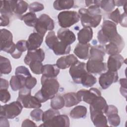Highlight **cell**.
<instances>
[{
	"label": "cell",
	"mask_w": 127,
	"mask_h": 127,
	"mask_svg": "<svg viewBox=\"0 0 127 127\" xmlns=\"http://www.w3.org/2000/svg\"><path fill=\"white\" fill-rule=\"evenodd\" d=\"M70 45H68L62 41H59L52 49L54 53L56 55H64L70 53Z\"/></svg>",
	"instance_id": "83f0119b"
},
{
	"label": "cell",
	"mask_w": 127,
	"mask_h": 127,
	"mask_svg": "<svg viewBox=\"0 0 127 127\" xmlns=\"http://www.w3.org/2000/svg\"><path fill=\"white\" fill-rule=\"evenodd\" d=\"M87 72L86 64L78 61L70 66L69 74L73 81L77 84H80V79L82 76Z\"/></svg>",
	"instance_id": "9c48e42d"
},
{
	"label": "cell",
	"mask_w": 127,
	"mask_h": 127,
	"mask_svg": "<svg viewBox=\"0 0 127 127\" xmlns=\"http://www.w3.org/2000/svg\"><path fill=\"white\" fill-rule=\"evenodd\" d=\"M0 33V51L11 55L16 50V44L12 41V33L6 29H1Z\"/></svg>",
	"instance_id": "52a82bcc"
},
{
	"label": "cell",
	"mask_w": 127,
	"mask_h": 127,
	"mask_svg": "<svg viewBox=\"0 0 127 127\" xmlns=\"http://www.w3.org/2000/svg\"><path fill=\"white\" fill-rule=\"evenodd\" d=\"M93 38V30L90 27H84L77 33V39L79 43L87 44Z\"/></svg>",
	"instance_id": "603a6c76"
},
{
	"label": "cell",
	"mask_w": 127,
	"mask_h": 127,
	"mask_svg": "<svg viewBox=\"0 0 127 127\" xmlns=\"http://www.w3.org/2000/svg\"><path fill=\"white\" fill-rule=\"evenodd\" d=\"M125 47V43L110 42L106 45L105 52L109 55L120 53Z\"/></svg>",
	"instance_id": "484cf974"
},
{
	"label": "cell",
	"mask_w": 127,
	"mask_h": 127,
	"mask_svg": "<svg viewBox=\"0 0 127 127\" xmlns=\"http://www.w3.org/2000/svg\"><path fill=\"white\" fill-rule=\"evenodd\" d=\"M69 119L65 115H58L53 117L50 120L43 123L40 127H69Z\"/></svg>",
	"instance_id": "7c38bea8"
},
{
	"label": "cell",
	"mask_w": 127,
	"mask_h": 127,
	"mask_svg": "<svg viewBox=\"0 0 127 127\" xmlns=\"http://www.w3.org/2000/svg\"><path fill=\"white\" fill-rule=\"evenodd\" d=\"M10 94L7 89H0V101L6 103L10 99Z\"/></svg>",
	"instance_id": "bcb514c9"
},
{
	"label": "cell",
	"mask_w": 127,
	"mask_h": 127,
	"mask_svg": "<svg viewBox=\"0 0 127 127\" xmlns=\"http://www.w3.org/2000/svg\"><path fill=\"white\" fill-rule=\"evenodd\" d=\"M108 121L110 126L113 127L118 126L121 123V120L118 113H114L107 116Z\"/></svg>",
	"instance_id": "60d3db41"
},
{
	"label": "cell",
	"mask_w": 127,
	"mask_h": 127,
	"mask_svg": "<svg viewBox=\"0 0 127 127\" xmlns=\"http://www.w3.org/2000/svg\"><path fill=\"white\" fill-rule=\"evenodd\" d=\"M20 19L23 20L26 25L30 27H35L38 18L35 13L29 12L22 15L20 17Z\"/></svg>",
	"instance_id": "836d02e7"
},
{
	"label": "cell",
	"mask_w": 127,
	"mask_h": 127,
	"mask_svg": "<svg viewBox=\"0 0 127 127\" xmlns=\"http://www.w3.org/2000/svg\"><path fill=\"white\" fill-rule=\"evenodd\" d=\"M121 17V14L119 8H116L109 15V18L112 20L116 24L119 23Z\"/></svg>",
	"instance_id": "f6af8a7d"
},
{
	"label": "cell",
	"mask_w": 127,
	"mask_h": 127,
	"mask_svg": "<svg viewBox=\"0 0 127 127\" xmlns=\"http://www.w3.org/2000/svg\"><path fill=\"white\" fill-rule=\"evenodd\" d=\"M57 37L60 41L70 45L76 40L75 34L68 28H61L57 32Z\"/></svg>",
	"instance_id": "2e32d148"
},
{
	"label": "cell",
	"mask_w": 127,
	"mask_h": 127,
	"mask_svg": "<svg viewBox=\"0 0 127 127\" xmlns=\"http://www.w3.org/2000/svg\"><path fill=\"white\" fill-rule=\"evenodd\" d=\"M124 58L119 54L110 55L108 58L107 67L108 70L117 71L124 62Z\"/></svg>",
	"instance_id": "9a60e30c"
},
{
	"label": "cell",
	"mask_w": 127,
	"mask_h": 127,
	"mask_svg": "<svg viewBox=\"0 0 127 127\" xmlns=\"http://www.w3.org/2000/svg\"><path fill=\"white\" fill-rule=\"evenodd\" d=\"M114 113H118V110L117 107L112 105H108V109L105 113L106 115L108 116V115Z\"/></svg>",
	"instance_id": "816d5d0a"
},
{
	"label": "cell",
	"mask_w": 127,
	"mask_h": 127,
	"mask_svg": "<svg viewBox=\"0 0 127 127\" xmlns=\"http://www.w3.org/2000/svg\"><path fill=\"white\" fill-rule=\"evenodd\" d=\"M58 42L59 39L57 36L56 35L55 32L53 31H51L49 32L45 39V42L47 46L50 49L52 50L54 46Z\"/></svg>",
	"instance_id": "d590c367"
},
{
	"label": "cell",
	"mask_w": 127,
	"mask_h": 127,
	"mask_svg": "<svg viewBox=\"0 0 127 127\" xmlns=\"http://www.w3.org/2000/svg\"><path fill=\"white\" fill-rule=\"evenodd\" d=\"M43 37L44 36L37 32L31 33L27 41V48L28 51L39 49L43 42Z\"/></svg>",
	"instance_id": "ac0fdd59"
},
{
	"label": "cell",
	"mask_w": 127,
	"mask_h": 127,
	"mask_svg": "<svg viewBox=\"0 0 127 127\" xmlns=\"http://www.w3.org/2000/svg\"><path fill=\"white\" fill-rule=\"evenodd\" d=\"M22 108V105L17 100L9 104L1 106L0 117H5L9 119H13L21 113Z\"/></svg>",
	"instance_id": "8992f818"
},
{
	"label": "cell",
	"mask_w": 127,
	"mask_h": 127,
	"mask_svg": "<svg viewBox=\"0 0 127 127\" xmlns=\"http://www.w3.org/2000/svg\"><path fill=\"white\" fill-rule=\"evenodd\" d=\"M9 23V17L8 15L2 14L0 16V26H6Z\"/></svg>",
	"instance_id": "f907efd6"
},
{
	"label": "cell",
	"mask_w": 127,
	"mask_h": 127,
	"mask_svg": "<svg viewBox=\"0 0 127 127\" xmlns=\"http://www.w3.org/2000/svg\"><path fill=\"white\" fill-rule=\"evenodd\" d=\"M115 6L114 0H103L100 1V7L107 12L112 11Z\"/></svg>",
	"instance_id": "ab89813d"
},
{
	"label": "cell",
	"mask_w": 127,
	"mask_h": 127,
	"mask_svg": "<svg viewBox=\"0 0 127 127\" xmlns=\"http://www.w3.org/2000/svg\"><path fill=\"white\" fill-rule=\"evenodd\" d=\"M45 59V53L43 49L39 48L34 50L28 51L24 58V62L27 65L32 61H39L42 62Z\"/></svg>",
	"instance_id": "e0dca14e"
},
{
	"label": "cell",
	"mask_w": 127,
	"mask_h": 127,
	"mask_svg": "<svg viewBox=\"0 0 127 127\" xmlns=\"http://www.w3.org/2000/svg\"><path fill=\"white\" fill-rule=\"evenodd\" d=\"M80 17L78 12L75 11H64L58 15L59 25L62 28H67L76 23Z\"/></svg>",
	"instance_id": "5b68a950"
},
{
	"label": "cell",
	"mask_w": 127,
	"mask_h": 127,
	"mask_svg": "<svg viewBox=\"0 0 127 127\" xmlns=\"http://www.w3.org/2000/svg\"><path fill=\"white\" fill-rule=\"evenodd\" d=\"M97 38L100 43L105 44L110 42L124 43L122 36L118 34L116 24L110 21H104L102 28L97 34Z\"/></svg>",
	"instance_id": "6da1fadb"
},
{
	"label": "cell",
	"mask_w": 127,
	"mask_h": 127,
	"mask_svg": "<svg viewBox=\"0 0 127 127\" xmlns=\"http://www.w3.org/2000/svg\"><path fill=\"white\" fill-rule=\"evenodd\" d=\"M105 55V49L101 45H96L90 48L89 59L103 62Z\"/></svg>",
	"instance_id": "44dd1931"
},
{
	"label": "cell",
	"mask_w": 127,
	"mask_h": 127,
	"mask_svg": "<svg viewBox=\"0 0 127 127\" xmlns=\"http://www.w3.org/2000/svg\"><path fill=\"white\" fill-rule=\"evenodd\" d=\"M74 0H57L54 1L53 6L57 10L69 9L73 7Z\"/></svg>",
	"instance_id": "f546056e"
},
{
	"label": "cell",
	"mask_w": 127,
	"mask_h": 127,
	"mask_svg": "<svg viewBox=\"0 0 127 127\" xmlns=\"http://www.w3.org/2000/svg\"><path fill=\"white\" fill-rule=\"evenodd\" d=\"M60 114V113L58 110H55L52 108L49 109L43 113L42 121L43 123H45L52 119L55 116Z\"/></svg>",
	"instance_id": "74e56055"
},
{
	"label": "cell",
	"mask_w": 127,
	"mask_h": 127,
	"mask_svg": "<svg viewBox=\"0 0 127 127\" xmlns=\"http://www.w3.org/2000/svg\"><path fill=\"white\" fill-rule=\"evenodd\" d=\"M82 26L96 27L101 22L102 15L100 7L96 4L88 8H81L78 10Z\"/></svg>",
	"instance_id": "3957f363"
},
{
	"label": "cell",
	"mask_w": 127,
	"mask_h": 127,
	"mask_svg": "<svg viewBox=\"0 0 127 127\" xmlns=\"http://www.w3.org/2000/svg\"><path fill=\"white\" fill-rule=\"evenodd\" d=\"M120 82L121 85L120 88V92L123 96L125 98L127 96V79L126 78H121Z\"/></svg>",
	"instance_id": "681fc988"
},
{
	"label": "cell",
	"mask_w": 127,
	"mask_h": 127,
	"mask_svg": "<svg viewBox=\"0 0 127 127\" xmlns=\"http://www.w3.org/2000/svg\"><path fill=\"white\" fill-rule=\"evenodd\" d=\"M76 94L80 101H83L89 104H90L97 97L101 96L100 91L95 88H91L89 90L81 89Z\"/></svg>",
	"instance_id": "30bf717a"
},
{
	"label": "cell",
	"mask_w": 127,
	"mask_h": 127,
	"mask_svg": "<svg viewBox=\"0 0 127 127\" xmlns=\"http://www.w3.org/2000/svg\"><path fill=\"white\" fill-rule=\"evenodd\" d=\"M0 89H7L8 88V82L5 79L0 78Z\"/></svg>",
	"instance_id": "db71d44e"
},
{
	"label": "cell",
	"mask_w": 127,
	"mask_h": 127,
	"mask_svg": "<svg viewBox=\"0 0 127 127\" xmlns=\"http://www.w3.org/2000/svg\"><path fill=\"white\" fill-rule=\"evenodd\" d=\"M63 97L65 102V106L70 107L78 104L80 102L77 95L74 92H69L64 95Z\"/></svg>",
	"instance_id": "f1b7e54d"
},
{
	"label": "cell",
	"mask_w": 127,
	"mask_h": 127,
	"mask_svg": "<svg viewBox=\"0 0 127 127\" xmlns=\"http://www.w3.org/2000/svg\"><path fill=\"white\" fill-rule=\"evenodd\" d=\"M26 78L18 75L12 76L10 80V85L13 91L20 90L25 87V82Z\"/></svg>",
	"instance_id": "4316f807"
},
{
	"label": "cell",
	"mask_w": 127,
	"mask_h": 127,
	"mask_svg": "<svg viewBox=\"0 0 127 127\" xmlns=\"http://www.w3.org/2000/svg\"><path fill=\"white\" fill-rule=\"evenodd\" d=\"M60 68L56 64H45L43 65L42 69V74L47 77L55 78L60 73Z\"/></svg>",
	"instance_id": "cb8c5ba5"
},
{
	"label": "cell",
	"mask_w": 127,
	"mask_h": 127,
	"mask_svg": "<svg viewBox=\"0 0 127 127\" xmlns=\"http://www.w3.org/2000/svg\"><path fill=\"white\" fill-rule=\"evenodd\" d=\"M17 0H0V12L1 15H12L14 12Z\"/></svg>",
	"instance_id": "7402d4cb"
},
{
	"label": "cell",
	"mask_w": 127,
	"mask_h": 127,
	"mask_svg": "<svg viewBox=\"0 0 127 127\" xmlns=\"http://www.w3.org/2000/svg\"><path fill=\"white\" fill-rule=\"evenodd\" d=\"M87 114V109L83 106H77L72 109L70 112V116L73 119L84 118Z\"/></svg>",
	"instance_id": "4dcf8cb0"
},
{
	"label": "cell",
	"mask_w": 127,
	"mask_h": 127,
	"mask_svg": "<svg viewBox=\"0 0 127 127\" xmlns=\"http://www.w3.org/2000/svg\"><path fill=\"white\" fill-rule=\"evenodd\" d=\"M15 75L21 76L26 78L28 77L31 76L28 69L24 66H19L15 69Z\"/></svg>",
	"instance_id": "b9f144b4"
},
{
	"label": "cell",
	"mask_w": 127,
	"mask_h": 127,
	"mask_svg": "<svg viewBox=\"0 0 127 127\" xmlns=\"http://www.w3.org/2000/svg\"><path fill=\"white\" fill-rule=\"evenodd\" d=\"M0 75L8 74L11 71V65L10 61L6 58L3 57L2 56L0 57Z\"/></svg>",
	"instance_id": "d6a6232c"
},
{
	"label": "cell",
	"mask_w": 127,
	"mask_h": 127,
	"mask_svg": "<svg viewBox=\"0 0 127 127\" xmlns=\"http://www.w3.org/2000/svg\"><path fill=\"white\" fill-rule=\"evenodd\" d=\"M119 23L121 24V26L127 27V13H123L121 14V17Z\"/></svg>",
	"instance_id": "f5cc1de1"
},
{
	"label": "cell",
	"mask_w": 127,
	"mask_h": 127,
	"mask_svg": "<svg viewBox=\"0 0 127 127\" xmlns=\"http://www.w3.org/2000/svg\"><path fill=\"white\" fill-rule=\"evenodd\" d=\"M17 100L19 101L25 108H39L42 106L41 103L35 96H31V89L25 86L19 90Z\"/></svg>",
	"instance_id": "277c9868"
},
{
	"label": "cell",
	"mask_w": 127,
	"mask_h": 127,
	"mask_svg": "<svg viewBox=\"0 0 127 127\" xmlns=\"http://www.w3.org/2000/svg\"><path fill=\"white\" fill-rule=\"evenodd\" d=\"M96 82V78L88 71L82 76L80 79V84L86 87L93 86Z\"/></svg>",
	"instance_id": "1f68e13d"
},
{
	"label": "cell",
	"mask_w": 127,
	"mask_h": 127,
	"mask_svg": "<svg viewBox=\"0 0 127 127\" xmlns=\"http://www.w3.org/2000/svg\"><path fill=\"white\" fill-rule=\"evenodd\" d=\"M118 80V74L117 71L108 70L102 73L99 78V83L103 89H106L110 85Z\"/></svg>",
	"instance_id": "8fae6325"
},
{
	"label": "cell",
	"mask_w": 127,
	"mask_h": 127,
	"mask_svg": "<svg viewBox=\"0 0 127 127\" xmlns=\"http://www.w3.org/2000/svg\"><path fill=\"white\" fill-rule=\"evenodd\" d=\"M36 84V78L34 77H32V76H30L26 78L25 82V86L29 89H31L33 87H34Z\"/></svg>",
	"instance_id": "7dc6e473"
},
{
	"label": "cell",
	"mask_w": 127,
	"mask_h": 127,
	"mask_svg": "<svg viewBox=\"0 0 127 127\" xmlns=\"http://www.w3.org/2000/svg\"><path fill=\"white\" fill-rule=\"evenodd\" d=\"M43 113L44 112L41 109L39 108H35V109L31 112L30 117L34 121L39 122L42 120Z\"/></svg>",
	"instance_id": "7bdbcfd3"
},
{
	"label": "cell",
	"mask_w": 127,
	"mask_h": 127,
	"mask_svg": "<svg viewBox=\"0 0 127 127\" xmlns=\"http://www.w3.org/2000/svg\"><path fill=\"white\" fill-rule=\"evenodd\" d=\"M91 48L90 44L78 43L75 46L73 52L79 59L86 60L89 58V49Z\"/></svg>",
	"instance_id": "ffe728a7"
},
{
	"label": "cell",
	"mask_w": 127,
	"mask_h": 127,
	"mask_svg": "<svg viewBox=\"0 0 127 127\" xmlns=\"http://www.w3.org/2000/svg\"><path fill=\"white\" fill-rule=\"evenodd\" d=\"M126 2H127V0H114L115 4L117 6H123Z\"/></svg>",
	"instance_id": "9f6ffc18"
},
{
	"label": "cell",
	"mask_w": 127,
	"mask_h": 127,
	"mask_svg": "<svg viewBox=\"0 0 127 127\" xmlns=\"http://www.w3.org/2000/svg\"><path fill=\"white\" fill-rule=\"evenodd\" d=\"M28 7V4L25 1L17 0L14 13L20 15L26 11Z\"/></svg>",
	"instance_id": "8d00e7d4"
},
{
	"label": "cell",
	"mask_w": 127,
	"mask_h": 127,
	"mask_svg": "<svg viewBox=\"0 0 127 127\" xmlns=\"http://www.w3.org/2000/svg\"><path fill=\"white\" fill-rule=\"evenodd\" d=\"M41 89L35 94V96L41 103H43L52 99L57 93L60 85L57 78L47 77L42 75L41 79Z\"/></svg>",
	"instance_id": "7a4b0ae2"
},
{
	"label": "cell",
	"mask_w": 127,
	"mask_h": 127,
	"mask_svg": "<svg viewBox=\"0 0 127 127\" xmlns=\"http://www.w3.org/2000/svg\"><path fill=\"white\" fill-rule=\"evenodd\" d=\"M65 106V102L63 96L61 95L55 96L51 100V107L55 110H59Z\"/></svg>",
	"instance_id": "e575fe53"
},
{
	"label": "cell",
	"mask_w": 127,
	"mask_h": 127,
	"mask_svg": "<svg viewBox=\"0 0 127 127\" xmlns=\"http://www.w3.org/2000/svg\"><path fill=\"white\" fill-rule=\"evenodd\" d=\"M54 27L53 20L48 15L42 14L38 18L34 28L37 33L44 36L48 30L53 31Z\"/></svg>",
	"instance_id": "ba28073f"
},
{
	"label": "cell",
	"mask_w": 127,
	"mask_h": 127,
	"mask_svg": "<svg viewBox=\"0 0 127 127\" xmlns=\"http://www.w3.org/2000/svg\"><path fill=\"white\" fill-rule=\"evenodd\" d=\"M30 69L32 72L36 74L42 73V69L43 65L42 62L39 61H32L29 64Z\"/></svg>",
	"instance_id": "f35d334b"
},
{
	"label": "cell",
	"mask_w": 127,
	"mask_h": 127,
	"mask_svg": "<svg viewBox=\"0 0 127 127\" xmlns=\"http://www.w3.org/2000/svg\"><path fill=\"white\" fill-rule=\"evenodd\" d=\"M108 106L106 100L101 96H99L90 104V113L105 114Z\"/></svg>",
	"instance_id": "4fadbf2b"
},
{
	"label": "cell",
	"mask_w": 127,
	"mask_h": 127,
	"mask_svg": "<svg viewBox=\"0 0 127 127\" xmlns=\"http://www.w3.org/2000/svg\"><path fill=\"white\" fill-rule=\"evenodd\" d=\"M77 58L73 54L63 56L58 59L56 62V65L60 69H66L78 62Z\"/></svg>",
	"instance_id": "d6986e66"
},
{
	"label": "cell",
	"mask_w": 127,
	"mask_h": 127,
	"mask_svg": "<svg viewBox=\"0 0 127 127\" xmlns=\"http://www.w3.org/2000/svg\"><path fill=\"white\" fill-rule=\"evenodd\" d=\"M28 8L30 12L34 13L35 12H38L43 10L44 9V6L43 4L36 1L30 3Z\"/></svg>",
	"instance_id": "ee69618b"
},
{
	"label": "cell",
	"mask_w": 127,
	"mask_h": 127,
	"mask_svg": "<svg viewBox=\"0 0 127 127\" xmlns=\"http://www.w3.org/2000/svg\"><path fill=\"white\" fill-rule=\"evenodd\" d=\"M36 125L29 119H26L23 121L21 127H36Z\"/></svg>",
	"instance_id": "11a10c76"
},
{
	"label": "cell",
	"mask_w": 127,
	"mask_h": 127,
	"mask_svg": "<svg viewBox=\"0 0 127 127\" xmlns=\"http://www.w3.org/2000/svg\"><path fill=\"white\" fill-rule=\"evenodd\" d=\"M86 70L88 72L94 74L101 73L107 69V64L103 62L89 59L86 64Z\"/></svg>",
	"instance_id": "5bb4252c"
},
{
	"label": "cell",
	"mask_w": 127,
	"mask_h": 127,
	"mask_svg": "<svg viewBox=\"0 0 127 127\" xmlns=\"http://www.w3.org/2000/svg\"><path fill=\"white\" fill-rule=\"evenodd\" d=\"M90 118L95 127H105L108 126L107 119L103 113L90 114Z\"/></svg>",
	"instance_id": "d4e9b609"
},
{
	"label": "cell",
	"mask_w": 127,
	"mask_h": 127,
	"mask_svg": "<svg viewBox=\"0 0 127 127\" xmlns=\"http://www.w3.org/2000/svg\"><path fill=\"white\" fill-rule=\"evenodd\" d=\"M16 47L19 51L22 53L25 52L27 50V41L22 40L18 41L16 44Z\"/></svg>",
	"instance_id": "c3c4849f"
}]
</instances>
